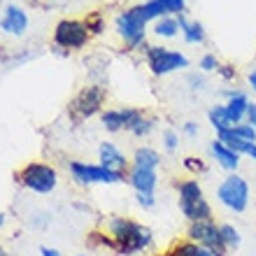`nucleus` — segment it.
I'll return each instance as SVG.
<instances>
[{"mask_svg": "<svg viewBox=\"0 0 256 256\" xmlns=\"http://www.w3.org/2000/svg\"><path fill=\"white\" fill-rule=\"evenodd\" d=\"M110 238L114 240V252L124 256H133L138 252L152 247V230L142 224L126 219V216H112L108 224Z\"/></svg>", "mask_w": 256, "mask_h": 256, "instance_id": "f257e3e1", "label": "nucleus"}, {"mask_svg": "<svg viewBox=\"0 0 256 256\" xmlns=\"http://www.w3.org/2000/svg\"><path fill=\"white\" fill-rule=\"evenodd\" d=\"M177 191H180V210L189 222H208L212 219V208L208 205L205 196H202V186L196 180H184L177 182Z\"/></svg>", "mask_w": 256, "mask_h": 256, "instance_id": "f03ea898", "label": "nucleus"}, {"mask_svg": "<svg viewBox=\"0 0 256 256\" xmlns=\"http://www.w3.org/2000/svg\"><path fill=\"white\" fill-rule=\"evenodd\" d=\"M16 180L26 189L35 191V194H42V196L52 194L56 189V184H58V175H56V170L49 163H26L19 170Z\"/></svg>", "mask_w": 256, "mask_h": 256, "instance_id": "7ed1b4c3", "label": "nucleus"}, {"mask_svg": "<svg viewBox=\"0 0 256 256\" xmlns=\"http://www.w3.org/2000/svg\"><path fill=\"white\" fill-rule=\"evenodd\" d=\"M216 198L222 205H226L233 212H244L247 205H250V184L242 175L238 172H230L216 189Z\"/></svg>", "mask_w": 256, "mask_h": 256, "instance_id": "20e7f679", "label": "nucleus"}, {"mask_svg": "<svg viewBox=\"0 0 256 256\" xmlns=\"http://www.w3.org/2000/svg\"><path fill=\"white\" fill-rule=\"evenodd\" d=\"M108 100V91L100 84H91V86H84L80 94L72 98L70 102V116L74 122H84L88 116H94L96 112H100V108Z\"/></svg>", "mask_w": 256, "mask_h": 256, "instance_id": "39448f33", "label": "nucleus"}, {"mask_svg": "<svg viewBox=\"0 0 256 256\" xmlns=\"http://www.w3.org/2000/svg\"><path fill=\"white\" fill-rule=\"evenodd\" d=\"M70 175L77 184L86 186V184H119L124 182V172L110 170L100 163H82L72 161L70 163Z\"/></svg>", "mask_w": 256, "mask_h": 256, "instance_id": "423d86ee", "label": "nucleus"}, {"mask_svg": "<svg viewBox=\"0 0 256 256\" xmlns=\"http://www.w3.org/2000/svg\"><path fill=\"white\" fill-rule=\"evenodd\" d=\"M144 52H147L149 70L156 77H163V74H170L175 70L189 68V58L182 52H175V49H168V47H147Z\"/></svg>", "mask_w": 256, "mask_h": 256, "instance_id": "0eeeda50", "label": "nucleus"}, {"mask_svg": "<svg viewBox=\"0 0 256 256\" xmlns=\"http://www.w3.org/2000/svg\"><path fill=\"white\" fill-rule=\"evenodd\" d=\"M186 10V0H147L142 5L130 7V12L138 21H142L147 26L149 21H158L163 16H177L184 14Z\"/></svg>", "mask_w": 256, "mask_h": 256, "instance_id": "6e6552de", "label": "nucleus"}, {"mask_svg": "<svg viewBox=\"0 0 256 256\" xmlns=\"http://www.w3.org/2000/svg\"><path fill=\"white\" fill-rule=\"evenodd\" d=\"M88 38H91V33H88L86 24L77 19H63L54 28V42H56V47H61V49L86 47Z\"/></svg>", "mask_w": 256, "mask_h": 256, "instance_id": "1a4fd4ad", "label": "nucleus"}, {"mask_svg": "<svg viewBox=\"0 0 256 256\" xmlns=\"http://www.w3.org/2000/svg\"><path fill=\"white\" fill-rule=\"evenodd\" d=\"M189 240L196 244H200V247H208L214 256H226V252H228V247L222 240L219 226L212 219H208V222H191Z\"/></svg>", "mask_w": 256, "mask_h": 256, "instance_id": "9d476101", "label": "nucleus"}, {"mask_svg": "<svg viewBox=\"0 0 256 256\" xmlns=\"http://www.w3.org/2000/svg\"><path fill=\"white\" fill-rule=\"evenodd\" d=\"M116 33L122 35L124 42L130 49H138L144 42V33L147 30H144V24L135 19L130 10H126V12H122L116 16Z\"/></svg>", "mask_w": 256, "mask_h": 256, "instance_id": "9b49d317", "label": "nucleus"}, {"mask_svg": "<svg viewBox=\"0 0 256 256\" xmlns=\"http://www.w3.org/2000/svg\"><path fill=\"white\" fill-rule=\"evenodd\" d=\"M140 114H142L140 110H133V108L105 110L102 116H100V122H102V126H105V130H110V133H119V130H128Z\"/></svg>", "mask_w": 256, "mask_h": 256, "instance_id": "f8f14e48", "label": "nucleus"}, {"mask_svg": "<svg viewBox=\"0 0 256 256\" xmlns=\"http://www.w3.org/2000/svg\"><path fill=\"white\" fill-rule=\"evenodd\" d=\"M0 28H2L5 33L14 35V38H21L28 28V14L24 12V7L7 5L5 14H2V21H0Z\"/></svg>", "mask_w": 256, "mask_h": 256, "instance_id": "ddd939ff", "label": "nucleus"}, {"mask_svg": "<svg viewBox=\"0 0 256 256\" xmlns=\"http://www.w3.org/2000/svg\"><path fill=\"white\" fill-rule=\"evenodd\" d=\"M128 182H130V186L135 189V194H154L156 184H158V175H156V170L135 168V166H130Z\"/></svg>", "mask_w": 256, "mask_h": 256, "instance_id": "4468645a", "label": "nucleus"}, {"mask_svg": "<svg viewBox=\"0 0 256 256\" xmlns=\"http://www.w3.org/2000/svg\"><path fill=\"white\" fill-rule=\"evenodd\" d=\"M224 105H226V112H228L233 126H238V124H242L244 119H247V110H250V98H247V94H242V91H228Z\"/></svg>", "mask_w": 256, "mask_h": 256, "instance_id": "2eb2a0df", "label": "nucleus"}, {"mask_svg": "<svg viewBox=\"0 0 256 256\" xmlns=\"http://www.w3.org/2000/svg\"><path fill=\"white\" fill-rule=\"evenodd\" d=\"M98 156H100V166L110 170H116V172H124L128 168V158L119 152L114 142H102L98 147Z\"/></svg>", "mask_w": 256, "mask_h": 256, "instance_id": "dca6fc26", "label": "nucleus"}, {"mask_svg": "<svg viewBox=\"0 0 256 256\" xmlns=\"http://www.w3.org/2000/svg\"><path fill=\"white\" fill-rule=\"evenodd\" d=\"M210 152H212V156H214L216 163H219L224 170H230V172L238 170V166H240V154H236L233 149H228L219 138L210 142Z\"/></svg>", "mask_w": 256, "mask_h": 256, "instance_id": "f3484780", "label": "nucleus"}, {"mask_svg": "<svg viewBox=\"0 0 256 256\" xmlns=\"http://www.w3.org/2000/svg\"><path fill=\"white\" fill-rule=\"evenodd\" d=\"M216 138L226 144L228 149H233L236 154L240 156H250V158H254L256 161V142H250V140H242V138H238L233 130H224V133H216Z\"/></svg>", "mask_w": 256, "mask_h": 256, "instance_id": "a211bd4d", "label": "nucleus"}, {"mask_svg": "<svg viewBox=\"0 0 256 256\" xmlns=\"http://www.w3.org/2000/svg\"><path fill=\"white\" fill-rule=\"evenodd\" d=\"M177 21H180V30H182L184 40L189 44H202L205 42V28H202L200 21H191L184 14H177Z\"/></svg>", "mask_w": 256, "mask_h": 256, "instance_id": "6ab92c4d", "label": "nucleus"}, {"mask_svg": "<svg viewBox=\"0 0 256 256\" xmlns=\"http://www.w3.org/2000/svg\"><path fill=\"white\" fill-rule=\"evenodd\" d=\"M161 163L158 152L152 147H138L133 154V166L135 168H147V170H156Z\"/></svg>", "mask_w": 256, "mask_h": 256, "instance_id": "aec40b11", "label": "nucleus"}, {"mask_svg": "<svg viewBox=\"0 0 256 256\" xmlns=\"http://www.w3.org/2000/svg\"><path fill=\"white\" fill-rule=\"evenodd\" d=\"M210 124L214 126L216 133H224V130H230L233 128V122H230L228 112H226V105H214V108L208 112Z\"/></svg>", "mask_w": 256, "mask_h": 256, "instance_id": "412c9836", "label": "nucleus"}, {"mask_svg": "<svg viewBox=\"0 0 256 256\" xmlns=\"http://www.w3.org/2000/svg\"><path fill=\"white\" fill-rule=\"evenodd\" d=\"M177 33H180V21H177V16H163V19H158L154 24L156 38L170 40V38H177Z\"/></svg>", "mask_w": 256, "mask_h": 256, "instance_id": "4be33fe9", "label": "nucleus"}, {"mask_svg": "<svg viewBox=\"0 0 256 256\" xmlns=\"http://www.w3.org/2000/svg\"><path fill=\"white\" fill-rule=\"evenodd\" d=\"M154 124H156V122L152 119V116L140 114V116H138V119L133 122V126L128 128V130H130L135 138H144V135H149L152 130H154Z\"/></svg>", "mask_w": 256, "mask_h": 256, "instance_id": "5701e85b", "label": "nucleus"}, {"mask_svg": "<svg viewBox=\"0 0 256 256\" xmlns=\"http://www.w3.org/2000/svg\"><path fill=\"white\" fill-rule=\"evenodd\" d=\"M219 233H222V240H224V244H226L228 250L240 244V233H238L236 226H230V224H222V226H219Z\"/></svg>", "mask_w": 256, "mask_h": 256, "instance_id": "b1692460", "label": "nucleus"}, {"mask_svg": "<svg viewBox=\"0 0 256 256\" xmlns=\"http://www.w3.org/2000/svg\"><path fill=\"white\" fill-rule=\"evenodd\" d=\"M84 24H86V28H88V33L91 35H100L102 30H105V19H102V14H98V12L88 14L86 19H84Z\"/></svg>", "mask_w": 256, "mask_h": 256, "instance_id": "393cba45", "label": "nucleus"}, {"mask_svg": "<svg viewBox=\"0 0 256 256\" xmlns=\"http://www.w3.org/2000/svg\"><path fill=\"white\" fill-rule=\"evenodd\" d=\"M233 133L238 135V138H242V140H250V142H256V128L252 126V124L242 122V124H238V126L230 128Z\"/></svg>", "mask_w": 256, "mask_h": 256, "instance_id": "a878e982", "label": "nucleus"}, {"mask_svg": "<svg viewBox=\"0 0 256 256\" xmlns=\"http://www.w3.org/2000/svg\"><path fill=\"white\" fill-rule=\"evenodd\" d=\"M198 68L202 72H212V70H219V61H216L214 54H205L200 58V63H198Z\"/></svg>", "mask_w": 256, "mask_h": 256, "instance_id": "bb28decb", "label": "nucleus"}, {"mask_svg": "<svg viewBox=\"0 0 256 256\" xmlns=\"http://www.w3.org/2000/svg\"><path fill=\"white\" fill-rule=\"evenodd\" d=\"M177 144H180V135H177L172 128H168V130L163 133V147L168 149V152H175Z\"/></svg>", "mask_w": 256, "mask_h": 256, "instance_id": "cd10ccee", "label": "nucleus"}, {"mask_svg": "<svg viewBox=\"0 0 256 256\" xmlns=\"http://www.w3.org/2000/svg\"><path fill=\"white\" fill-rule=\"evenodd\" d=\"M184 168L191 170V172H202V170H205V163H202L200 158H194V156H189V158H184Z\"/></svg>", "mask_w": 256, "mask_h": 256, "instance_id": "c85d7f7f", "label": "nucleus"}, {"mask_svg": "<svg viewBox=\"0 0 256 256\" xmlns=\"http://www.w3.org/2000/svg\"><path fill=\"white\" fill-rule=\"evenodd\" d=\"M135 200H138V205H142L144 210L154 208V194H135Z\"/></svg>", "mask_w": 256, "mask_h": 256, "instance_id": "c756f323", "label": "nucleus"}, {"mask_svg": "<svg viewBox=\"0 0 256 256\" xmlns=\"http://www.w3.org/2000/svg\"><path fill=\"white\" fill-rule=\"evenodd\" d=\"M186 82H189L191 84V91H200V88H205V80H202V74H189V77H186Z\"/></svg>", "mask_w": 256, "mask_h": 256, "instance_id": "7c9ffc66", "label": "nucleus"}, {"mask_svg": "<svg viewBox=\"0 0 256 256\" xmlns=\"http://www.w3.org/2000/svg\"><path fill=\"white\" fill-rule=\"evenodd\" d=\"M216 72L222 74L224 80H233V77H236V68H233V66H219V70H216Z\"/></svg>", "mask_w": 256, "mask_h": 256, "instance_id": "2f4dec72", "label": "nucleus"}, {"mask_svg": "<svg viewBox=\"0 0 256 256\" xmlns=\"http://www.w3.org/2000/svg\"><path fill=\"white\" fill-rule=\"evenodd\" d=\"M247 124L256 126V102H250V110H247Z\"/></svg>", "mask_w": 256, "mask_h": 256, "instance_id": "473e14b6", "label": "nucleus"}, {"mask_svg": "<svg viewBox=\"0 0 256 256\" xmlns=\"http://www.w3.org/2000/svg\"><path fill=\"white\" fill-rule=\"evenodd\" d=\"M184 133L189 135V138H194V135H198V124H194V122H186V124H184Z\"/></svg>", "mask_w": 256, "mask_h": 256, "instance_id": "72a5a7b5", "label": "nucleus"}, {"mask_svg": "<svg viewBox=\"0 0 256 256\" xmlns=\"http://www.w3.org/2000/svg\"><path fill=\"white\" fill-rule=\"evenodd\" d=\"M40 254H42V256H61V252L54 250V247H47V244H42V247H40Z\"/></svg>", "mask_w": 256, "mask_h": 256, "instance_id": "f704fd0d", "label": "nucleus"}, {"mask_svg": "<svg viewBox=\"0 0 256 256\" xmlns=\"http://www.w3.org/2000/svg\"><path fill=\"white\" fill-rule=\"evenodd\" d=\"M247 80H250V86H252V91L256 94V66L252 68V72L247 74Z\"/></svg>", "mask_w": 256, "mask_h": 256, "instance_id": "c9c22d12", "label": "nucleus"}, {"mask_svg": "<svg viewBox=\"0 0 256 256\" xmlns=\"http://www.w3.org/2000/svg\"><path fill=\"white\" fill-rule=\"evenodd\" d=\"M2 224H5V214L0 212V228H2Z\"/></svg>", "mask_w": 256, "mask_h": 256, "instance_id": "e433bc0d", "label": "nucleus"}, {"mask_svg": "<svg viewBox=\"0 0 256 256\" xmlns=\"http://www.w3.org/2000/svg\"><path fill=\"white\" fill-rule=\"evenodd\" d=\"M0 256H7V252H5V247L0 244Z\"/></svg>", "mask_w": 256, "mask_h": 256, "instance_id": "4c0bfd02", "label": "nucleus"}, {"mask_svg": "<svg viewBox=\"0 0 256 256\" xmlns=\"http://www.w3.org/2000/svg\"><path fill=\"white\" fill-rule=\"evenodd\" d=\"M0 21H2V14H0Z\"/></svg>", "mask_w": 256, "mask_h": 256, "instance_id": "58836bf2", "label": "nucleus"}, {"mask_svg": "<svg viewBox=\"0 0 256 256\" xmlns=\"http://www.w3.org/2000/svg\"><path fill=\"white\" fill-rule=\"evenodd\" d=\"M30 2H38V0H30Z\"/></svg>", "mask_w": 256, "mask_h": 256, "instance_id": "ea45409f", "label": "nucleus"}, {"mask_svg": "<svg viewBox=\"0 0 256 256\" xmlns=\"http://www.w3.org/2000/svg\"><path fill=\"white\" fill-rule=\"evenodd\" d=\"M77 256H82V254H77Z\"/></svg>", "mask_w": 256, "mask_h": 256, "instance_id": "a19ab883", "label": "nucleus"}, {"mask_svg": "<svg viewBox=\"0 0 256 256\" xmlns=\"http://www.w3.org/2000/svg\"><path fill=\"white\" fill-rule=\"evenodd\" d=\"M254 128H256V126H254Z\"/></svg>", "mask_w": 256, "mask_h": 256, "instance_id": "79ce46f5", "label": "nucleus"}]
</instances>
